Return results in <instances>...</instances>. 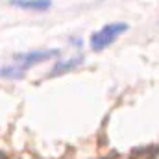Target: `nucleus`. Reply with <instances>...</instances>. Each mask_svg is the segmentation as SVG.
I'll use <instances>...</instances> for the list:
<instances>
[{"label": "nucleus", "mask_w": 159, "mask_h": 159, "mask_svg": "<svg viewBox=\"0 0 159 159\" xmlns=\"http://www.w3.org/2000/svg\"><path fill=\"white\" fill-rule=\"evenodd\" d=\"M11 6L30 11H46L52 6V0H9Z\"/></svg>", "instance_id": "3"}, {"label": "nucleus", "mask_w": 159, "mask_h": 159, "mask_svg": "<svg viewBox=\"0 0 159 159\" xmlns=\"http://www.w3.org/2000/svg\"><path fill=\"white\" fill-rule=\"evenodd\" d=\"M126 30H128V24H124V22H111V24H106V26H102L98 32H94V34L91 35L89 44H91L93 50L100 52V50H104L106 46L113 44Z\"/></svg>", "instance_id": "1"}, {"label": "nucleus", "mask_w": 159, "mask_h": 159, "mask_svg": "<svg viewBox=\"0 0 159 159\" xmlns=\"http://www.w3.org/2000/svg\"><path fill=\"white\" fill-rule=\"evenodd\" d=\"M26 67H22L20 63H13V65H6L0 67V80H19L24 78L26 74Z\"/></svg>", "instance_id": "4"}, {"label": "nucleus", "mask_w": 159, "mask_h": 159, "mask_svg": "<svg viewBox=\"0 0 159 159\" xmlns=\"http://www.w3.org/2000/svg\"><path fill=\"white\" fill-rule=\"evenodd\" d=\"M59 54V50H30V52H22V54H15L13 59L17 63H20L22 67L30 69L32 65H37L41 61H46L50 57H56Z\"/></svg>", "instance_id": "2"}, {"label": "nucleus", "mask_w": 159, "mask_h": 159, "mask_svg": "<svg viewBox=\"0 0 159 159\" xmlns=\"http://www.w3.org/2000/svg\"><path fill=\"white\" fill-rule=\"evenodd\" d=\"M80 63H81V57H72V59H67V61H59V63H56L54 65V69H52V76L54 74H61V72H69V70H72V69H76Z\"/></svg>", "instance_id": "5"}]
</instances>
